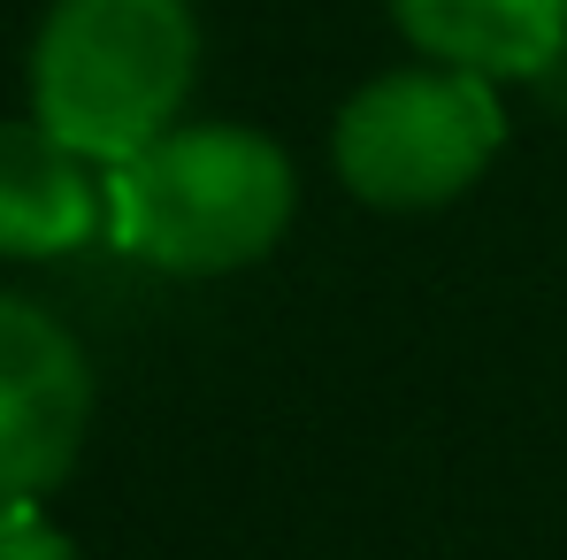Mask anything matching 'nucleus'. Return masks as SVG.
I'll list each match as a JSON object with an SVG mask.
<instances>
[{
  "label": "nucleus",
  "mask_w": 567,
  "mask_h": 560,
  "mask_svg": "<svg viewBox=\"0 0 567 560\" xmlns=\"http://www.w3.org/2000/svg\"><path fill=\"white\" fill-rule=\"evenodd\" d=\"M299 177L254 123H177L107 170V238L162 277H230L277 254Z\"/></svg>",
  "instance_id": "f257e3e1"
},
{
  "label": "nucleus",
  "mask_w": 567,
  "mask_h": 560,
  "mask_svg": "<svg viewBox=\"0 0 567 560\" xmlns=\"http://www.w3.org/2000/svg\"><path fill=\"white\" fill-rule=\"evenodd\" d=\"M199 78L192 0H54L31 39V115L115 170L185 123Z\"/></svg>",
  "instance_id": "f03ea898"
},
{
  "label": "nucleus",
  "mask_w": 567,
  "mask_h": 560,
  "mask_svg": "<svg viewBox=\"0 0 567 560\" xmlns=\"http://www.w3.org/2000/svg\"><path fill=\"white\" fill-rule=\"evenodd\" d=\"M498 146H506L498 85L475 70H453V62L383 70L330 123L338 185L361 207H391V215L461 200L498 162Z\"/></svg>",
  "instance_id": "7ed1b4c3"
},
{
  "label": "nucleus",
  "mask_w": 567,
  "mask_h": 560,
  "mask_svg": "<svg viewBox=\"0 0 567 560\" xmlns=\"http://www.w3.org/2000/svg\"><path fill=\"white\" fill-rule=\"evenodd\" d=\"M93 369L70 323L0 292V507H39L85 454Z\"/></svg>",
  "instance_id": "20e7f679"
},
{
  "label": "nucleus",
  "mask_w": 567,
  "mask_h": 560,
  "mask_svg": "<svg viewBox=\"0 0 567 560\" xmlns=\"http://www.w3.org/2000/svg\"><path fill=\"white\" fill-rule=\"evenodd\" d=\"M107 231V170L39 115H0V262H54Z\"/></svg>",
  "instance_id": "39448f33"
},
{
  "label": "nucleus",
  "mask_w": 567,
  "mask_h": 560,
  "mask_svg": "<svg viewBox=\"0 0 567 560\" xmlns=\"http://www.w3.org/2000/svg\"><path fill=\"white\" fill-rule=\"evenodd\" d=\"M391 23L422 62H453L491 85L553 78L567 62V0H391Z\"/></svg>",
  "instance_id": "423d86ee"
},
{
  "label": "nucleus",
  "mask_w": 567,
  "mask_h": 560,
  "mask_svg": "<svg viewBox=\"0 0 567 560\" xmlns=\"http://www.w3.org/2000/svg\"><path fill=\"white\" fill-rule=\"evenodd\" d=\"M0 560H78V546L39 507H0Z\"/></svg>",
  "instance_id": "0eeeda50"
}]
</instances>
